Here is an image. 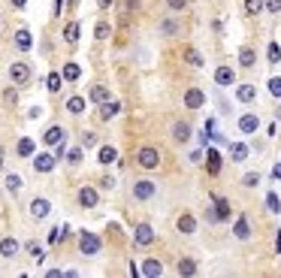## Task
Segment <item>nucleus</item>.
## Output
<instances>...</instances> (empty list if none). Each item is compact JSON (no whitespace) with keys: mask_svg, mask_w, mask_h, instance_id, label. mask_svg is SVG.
Returning a JSON list of instances; mask_svg holds the SVG:
<instances>
[{"mask_svg":"<svg viewBox=\"0 0 281 278\" xmlns=\"http://www.w3.org/2000/svg\"><path fill=\"white\" fill-rule=\"evenodd\" d=\"M79 248H82V254H85V257H94V254H100L103 242H100V236H97V233L82 230V233H79Z\"/></svg>","mask_w":281,"mask_h":278,"instance_id":"1","label":"nucleus"},{"mask_svg":"<svg viewBox=\"0 0 281 278\" xmlns=\"http://www.w3.org/2000/svg\"><path fill=\"white\" fill-rule=\"evenodd\" d=\"M136 164H139L142 170H154V167L160 164V151L151 148V145H142V148L136 151Z\"/></svg>","mask_w":281,"mask_h":278,"instance_id":"2","label":"nucleus"},{"mask_svg":"<svg viewBox=\"0 0 281 278\" xmlns=\"http://www.w3.org/2000/svg\"><path fill=\"white\" fill-rule=\"evenodd\" d=\"M133 242H136V245H151V242H154V227H151V224H136Z\"/></svg>","mask_w":281,"mask_h":278,"instance_id":"3","label":"nucleus"},{"mask_svg":"<svg viewBox=\"0 0 281 278\" xmlns=\"http://www.w3.org/2000/svg\"><path fill=\"white\" fill-rule=\"evenodd\" d=\"M9 79H12L15 85H24L27 79H30V64H21V61L12 64V67H9Z\"/></svg>","mask_w":281,"mask_h":278,"instance_id":"4","label":"nucleus"},{"mask_svg":"<svg viewBox=\"0 0 281 278\" xmlns=\"http://www.w3.org/2000/svg\"><path fill=\"white\" fill-rule=\"evenodd\" d=\"M154 190H157V185H154V182H148V179H142V182H136V185H133V196H136V200H151Z\"/></svg>","mask_w":281,"mask_h":278,"instance_id":"5","label":"nucleus"},{"mask_svg":"<svg viewBox=\"0 0 281 278\" xmlns=\"http://www.w3.org/2000/svg\"><path fill=\"white\" fill-rule=\"evenodd\" d=\"M55 164H58L55 154H36V157H33V170H36V173H52Z\"/></svg>","mask_w":281,"mask_h":278,"instance_id":"6","label":"nucleus"},{"mask_svg":"<svg viewBox=\"0 0 281 278\" xmlns=\"http://www.w3.org/2000/svg\"><path fill=\"white\" fill-rule=\"evenodd\" d=\"M239 130H242V133H257L260 130V118L254 112H245L242 118H239Z\"/></svg>","mask_w":281,"mask_h":278,"instance_id":"7","label":"nucleus"},{"mask_svg":"<svg viewBox=\"0 0 281 278\" xmlns=\"http://www.w3.org/2000/svg\"><path fill=\"white\" fill-rule=\"evenodd\" d=\"M97 203H100V196H97L94 187H82V190H79V206H82V209H94Z\"/></svg>","mask_w":281,"mask_h":278,"instance_id":"8","label":"nucleus"},{"mask_svg":"<svg viewBox=\"0 0 281 278\" xmlns=\"http://www.w3.org/2000/svg\"><path fill=\"white\" fill-rule=\"evenodd\" d=\"M49 212H52V203L46 200V196H36V200L30 203V215L33 218H49Z\"/></svg>","mask_w":281,"mask_h":278,"instance_id":"9","label":"nucleus"},{"mask_svg":"<svg viewBox=\"0 0 281 278\" xmlns=\"http://www.w3.org/2000/svg\"><path fill=\"white\" fill-rule=\"evenodd\" d=\"M233 233H236V239H251V224H248V218L245 215H239L236 218V224H233Z\"/></svg>","mask_w":281,"mask_h":278,"instance_id":"10","label":"nucleus"},{"mask_svg":"<svg viewBox=\"0 0 281 278\" xmlns=\"http://www.w3.org/2000/svg\"><path fill=\"white\" fill-rule=\"evenodd\" d=\"M203 103H206V94L203 91H199V88H187V94H185V106L187 109H199Z\"/></svg>","mask_w":281,"mask_h":278,"instance_id":"11","label":"nucleus"},{"mask_svg":"<svg viewBox=\"0 0 281 278\" xmlns=\"http://www.w3.org/2000/svg\"><path fill=\"white\" fill-rule=\"evenodd\" d=\"M118 112H121V103H118V100H106V103H100V118H103V121H112Z\"/></svg>","mask_w":281,"mask_h":278,"instance_id":"12","label":"nucleus"},{"mask_svg":"<svg viewBox=\"0 0 281 278\" xmlns=\"http://www.w3.org/2000/svg\"><path fill=\"white\" fill-rule=\"evenodd\" d=\"M145 278H157V275H164V263H157L154 257H148L145 263H142V269H139Z\"/></svg>","mask_w":281,"mask_h":278,"instance_id":"13","label":"nucleus"},{"mask_svg":"<svg viewBox=\"0 0 281 278\" xmlns=\"http://www.w3.org/2000/svg\"><path fill=\"white\" fill-rule=\"evenodd\" d=\"M239 64H242L245 70H251V67L257 64V52H254L251 46H242V49H239Z\"/></svg>","mask_w":281,"mask_h":278,"instance_id":"14","label":"nucleus"},{"mask_svg":"<svg viewBox=\"0 0 281 278\" xmlns=\"http://www.w3.org/2000/svg\"><path fill=\"white\" fill-rule=\"evenodd\" d=\"M97 161H100L103 167H109V164H115V161H118V151H115L112 145H100V151H97Z\"/></svg>","mask_w":281,"mask_h":278,"instance_id":"15","label":"nucleus"},{"mask_svg":"<svg viewBox=\"0 0 281 278\" xmlns=\"http://www.w3.org/2000/svg\"><path fill=\"white\" fill-rule=\"evenodd\" d=\"M176 227H179V233H185V236H193V233H196V221H193V215H182V218L176 221Z\"/></svg>","mask_w":281,"mask_h":278,"instance_id":"16","label":"nucleus"},{"mask_svg":"<svg viewBox=\"0 0 281 278\" xmlns=\"http://www.w3.org/2000/svg\"><path fill=\"white\" fill-rule=\"evenodd\" d=\"M15 46H18L21 52H27V49L33 46V36H30V30H27V27H21V30H15Z\"/></svg>","mask_w":281,"mask_h":278,"instance_id":"17","label":"nucleus"},{"mask_svg":"<svg viewBox=\"0 0 281 278\" xmlns=\"http://www.w3.org/2000/svg\"><path fill=\"white\" fill-rule=\"evenodd\" d=\"M233 79H236L233 67H218V70H215V82H218V85H233Z\"/></svg>","mask_w":281,"mask_h":278,"instance_id":"18","label":"nucleus"},{"mask_svg":"<svg viewBox=\"0 0 281 278\" xmlns=\"http://www.w3.org/2000/svg\"><path fill=\"white\" fill-rule=\"evenodd\" d=\"M193 136V130H190V124H185V121H179L176 127H173V139L176 142H187Z\"/></svg>","mask_w":281,"mask_h":278,"instance_id":"19","label":"nucleus"},{"mask_svg":"<svg viewBox=\"0 0 281 278\" xmlns=\"http://www.w3.org/2000/svg\"><path fill=\"white\" fill-rule=\"evenodd\" d=\"M64 136H67V133H64V127H58V124H55V127H49V130L43 133V142H46V145H58Z\"/></svg>","mask_w":281,"mask_h":278,"instance_id":"20","label":"nucleus"},{"mask_svg":"<svg viewBox=\"0 0 281 278\" xmlns=\"http://www.w3.org/2000/svg\"><path fill=\"white\" fill-rule=\"evenodd\" d=\"M206 167H209V173H212V176H218V173H221V154H218L215 148H209V151H206Z\"/></svg>","mask_w":281,"mask_h":278,"instance_id":"21","label":"nucleus"},{"mask_svg":"<svg viewBox=\"0 0 281 278\" xmlns=\"http://www.w3.org/2000/svg\"><path fill=\"white\" fill-rule=\"evenodd\" d=\"M182 58H185V61H187L190 67H203V64H206V61H203V55H199L196 49H190V46H185V52H182Z\"/></svg>","mask_w":281,"mask_h":278,"instance_id":"22","label":"nucleus"},{"mask_svg":"<svg viewBox=\"0 0 281 278\" xmlns=\"http://www.w3.org/2000/svg\"><path fill=\"white\" fill-rule=\"evenodd\" d=\"M236 97L242 100V103H251V100L257 97V88H254V85H239V88H236Z\"/></svg>","mask_w":281,"mask_h":278,"instance_id":"23","label":"nucleus"},{"mask_svg":"<svg viewBox=\"0 0 281 278\" xmlns=\"http://www.w3.org/2000/svg\"><path fill=\"white\" fill-rule=\"evenodd\" d=\"M18 248H21V245H18L15 239H0V254H3V257H15Z\"/></svg>","mask_w":281,"mask_h":278,"instance_id":"24","label":"nucleus"},{"mask_svg":"<svg viewBox=\"0 0 281 278\" xmlns=\"http://www.w3.org/2000/svg\"><path fill=\"white\" fill-rule=\"evenodd\" d=\"M230 154H233L236 164L245 161V157H248V145H245V142H230Z\"/></svg>","mask_w":281,"mask_h":278,"instance_id":"25","label":"nucleus"},{"mask_svg":"<svg viewBox=\"0 0 281 278\" xmlns=\"http://www.w3.org/2000/svg\"><path fill=\"white\" fill-rule=\"evenodd\" d=\"M67 112L70 115H82L85 112V97H70L67 100Z\"/></svg>","mask_w":281,"mask_h":278,"instance_id":"26","label":"nucleus"},{"mask_svg":"<svg viewBox=\"0 0 281 278\" xmlns=\"http://www.w3.org/2000/svg\"><path fill=\"white\" fill-rule=\"evenodd\" d=\"M215 200V212H218V221H227L230 218V203L227 200H221V196H212Z\"/></svg>","mask_w":281,"mask_h":278,"instance_id":"27","label":"nucleus"},{"mask_svg":"<svg viewBox=\"0 0 281 278\" xmlns=\"http://www.w3.org/2000/svg\"><path fill=\"white\" fill-rule=\"evenodd\" d=\"M94 103H106V100H112V94H109V88H103V85H97V88H91V94H88Z\"/></svg>","mask_w":281,"mask_h":278,"instance_id":"28","label":"nucleus"},{"mask_svg":"<svg viewBox=\"0 0 281 278\" xmlns=\"http://www.w3.org/2000/svg\"><path fill=\"white\" fill-rule=\"evenodd\" d=\"M79 33H82L79 21H70V24L64 27V39H67V43H76V39H79Z\"/></svg>","mask_w":281,"mask_h":278,"instance_id":"29","label":"nucleus"},{"mask_svg":"<svg viewBox=\"0 0 281 278\" xmlns=\"http://www.w3.org/2000/svg\"><path fill=\"white\" fill-rule=\"evenodd\" d=\"M79 76H82V70H79V64H64V73H61V79H67V82H76Z\"/></svg>","mask_w":281,"mask_h":278,"instance_id":"30","label":"nucleus"},{"mask_svg":"<svg viewBox=\"0 0 281 278\" xmlns=\"http://www.w3.org/2000/svg\"><path fill=\"white\" fill-rule=\"evenodd\" d=\"M61 85H64L61 73H49V79H46V88H49L52 94H58V91H61Z\"/></svg>","mask_w":281,"mask_h":278,"instance_id":"31","label":"nucleus"},{"mask_svg":"<svg viewBox=\"0 0 281 278\" xmlns=\"http://www.w3.org/2000/svg\"><path fill=\"white\" fill-rule=\"evenodd\" d=\"M33 151H36V145H33V139H30V136L18 139V154H21V157H30Z\"/></svg>","mask_w":281,"mask_h":278,"instance_id":"32","label":"nucleus"},{"mask_svg":"<svg viewBox=\"0 0 281 278\" xmlns=\"http://www.w3.org/2000/svg\"><path fill=\"white\" fill-rule=\"evenodd\" d=\"M176 269H179V275H193V272H196V263H193L190 257H182Z\"/></svg>","mask_w":281,"mask_h":278,"instance_id":"33","label":"nucleus"},{"mask_svg":"<svg viewBox=\"0 0 281 278\" xmlns=\"http://www.w3.org/2000/svg\"><path fill=\"white\" fill-rule=\"evenodd\" d=\"M266 206H269V212L281 215V196H278L275 190H269V193H266Z\"/></svg>","mask_w":281,"mask_h":278,"instance_id":"34","label":"nucleus"},{"mask_svg":"<svg viewBox=\"0 0 281 278\" xmlns=\"http://www.w3.org/2000/svg\"><path fill=\"white\" fill-rule=\"evenodd\" d=\"M21 185H24V182H21V176H15V173H9V176H6V187H9L12 193H18V190H21Z\"/></svg>","mask_w":281,"mask_h":278,"instance_id":"35","label":"nucleus"},{"mask_svg":"<svg viewBox=\"0 0 281 278\" xmlns=\"http://www.w3.org/2000/svg\"><path fill=\"white\" fill-rule=\"evenodd\" d=\"M245 12L248 15H260L263 12V0H245Z\"/></svg>","mask_w":281,"mask_h":278,"instance_id":"36","label":"nucleus"},{"mask_svg":"<svg viewBox=\"0 0 281 278\" xmlns=\"http://www.w3.org/2000/svg\"><path fill=\"white\" fill-rule=\"evenodd\" d=\"M27 251H30V257H33V260H39V263H43V260H46V251H43V248H39L36 242H27Z\"/></svg>","mask_w":281,"mask_h":278,"instance_id":"37","label":"nucleus"},{"mask_svg":"<svg viewBox=\"0 0 281 278\" xmlns=\"http://www.w3.org/2000/svg\"><path fill=\"white\" fill-rule=\"evenodd\" d=\"M242 185H245V187H257V185H260V173H245V176H242Z\"/></svg>","mask_w":281,"mask_h":278,"instance_id":"38","label":"nucleus"},{"mask_svg":"<svg viewBox=\"0 0 281 278\" xmlns=\"http://www.w3.org/2000/svg\"><path fill=\"white\" fill-rule=\"evenodd\" d=\"M82 157H85V151L82 148H70V154H67V161L76 167V164H82Z\"/></svg>","mask_w":281,"mask_h":278,"instance_id":"39","label":"nucleus"},{"mask_svg":"<svg viewBox=\"0 0 281 278\" xmlns=\"http://www.w3.org/2000/svg\"><path fill=\"white\" fill-rule=\"evenodd\" d=\"M269 94H272V97H281V79H278V76L269 79Z\"/></svg>","mask_w":281,"mask_h":278,"instance_id":"40","label":"nucleus"},{"mask_svg":"<svg viewBox=\"0 0 281 278\" xmlns=\"http://www.w3.org/2000/svg\"><path fill=\"white\" fill-rule=\"evenodd\" d=\"M278 61H281V46L272 43V46H269V64H278Z\"/></svg>","mask_w":281,"mask_h":278,"instance_id":"41","label":"nucleus"},{"mask_svg":"<svg viewBox=\"0 0 281 278\" xmlns=\"http://www.w3.org/2000/svg\"><path fill=\"white\" fill-rule=\"evenodd\" d=\"M160 33H164V36H173V33H176V21H173V18H167L164 24H160Z\"/></svg>","mask_w":281,"mask_h":278,"instance_id":"42","label":"nucleus"},{"mask_svg":"<svg viewBox=\"0 0 281 278\" xmlns=\"http://www.w3.org/2000/svg\"><path fill=\"white\" fill-rule=\"evenodd\" d=\"M3 103H9V106L18 103V91H15V88H6V91H3Z\"/></svg>","mask_w":281,"mask_h":278,"instance_id":"43","label":"nucleus"},{"mask_svg":"<svg viewBox=\"0 0 281 278\" xmlns=\"http://www.w3.org/2000/svg\"><path fill=\"white\" fill-rule=\"evenodd\" d=\"M64 233H67V227H55V230L49 233V242H52V245H55V242H61V236H64Z\"/></svg>","mask_w":281,"mask_h":278,"instance_id":"44","label":"nucleus"},{"mask_svg":"<svg viewBox=\"0 0 281 278\" xmlns=\"http://www.w3.org/2000/svg\"><path fill=\"white\" fill-rule=\"evenodd\" d=\"M167 6H170L173 12H179V9H185V6H187V0H167Z\"/></svg>","mask_w":281,"mask_h":278,"instance_id":"45","label":"nucleus"},{"mask_svg":"<svg viewBox=\"0 0 281 278\" xmlns=\"http://www.w3.org/2000/svg\"><path fill=\"white\" fill-rule=\"evenodd\" d=\"M82 145H85V148H94V145H97V133H85V136H82Z\"/></svg>","mask_w":281,"mask_h":278,"instance_id":"46","label":"nucleus"},{"mask_svg":"<svg viewBox=\"0 0 281 278\" xmlns=\"http://www.w3.org/2000/svg\"><path fill=\"white\" fill-rule=\"evenodd\" d=\"M94 33H97V39H106V36H109V24H103V21H100Z\"/></svg>","mask_w":281,"mask_h":278,"instance_id":"47","label":"nucleus"},{"mask_svg":"<svg viewBox=\"0 0 281 278\" xmlns=\"http://www.w3.org/2000/svg\"><path fill=\"white\" fill-rule=\"evenodd\" d=\"M266 9H269V12H281V0H269Z\"/></svg>","mask_w":281,"mask_h":278,"instance_id":"48","label":"nucleus"},{"mask_svg":"<svg viewBox=\"0 0 281 278\" xmlns=\"http://www.w3.org/2000/svg\"><path fill=\"white\" fill-rule=\"evenodd\" d=\"M97 6H100V9H109V6H112V0H97Z\"/></svg>","mask_w":281,"mask_h":278,"instance_id":"49","label":"nucleus"},{"mask_svg":"<svg viewBox=\"0 0 281 278\" xmlns=\"http://www.w3.org/2000/svg\"><path fill=\"white\" fill-rule=\"evenodd\" d=\"M12 6H15V9H21V6H27V0H12Z\"/></svg>","mask_w":281,"mask_h":278,"instance_id":"50","label":"nucleus"},{"mask_svg":"<svg viewBox=\"0 0 281 278\" xmlns=\"http://www.w3.org/2000/svg\"><path fill=\"white\" fill-rule=\"evenodd\" d=\"M272 176H275V179H278V182H281V164H278V167H275V170H272Z\"/></svg>","mask_w":281,"mask_h":278,"instance_id":"51","label":"nucleus"},{"mask_svg":"<svg viewBox=\"0 0 281 278\" xmlns=\"http://www.w3.org/2000/svg\"><path fill=\"white\" fill-rule=\"evenodd\" d=\"M275 248H278V251H281V233H278V239H275Z\"/></svg>","mask_w":281,"mask_h":278,"instance_id":"52","label":"nucleus"},{"mask_svg":"<svg viewBox=\"0 0 281 278\" xmlns=\"http://www.w3.org/2000/svg\"><path fill=\"white\" fill-rule=\"evenodd\" d=\"M76 3H79V0H67V6H70V9H73V6H76Z\"/></svg>","mask_w":281,"mask_h":278,"instance_id":"53","label":"nucleus"},{"mask_svg":"<svg viewBox=\"0 0 281 278\" xmlns=\"http://www.w3.org/2000/svg\"><path fill=\"white\" fill-rule=\"evenodd\" d=\"M0 170H3V148H0Z\"/></svg>","mask_w":281,"mask_h":278,"instance_id":"54","label":"nucleus"}]
</instances>
